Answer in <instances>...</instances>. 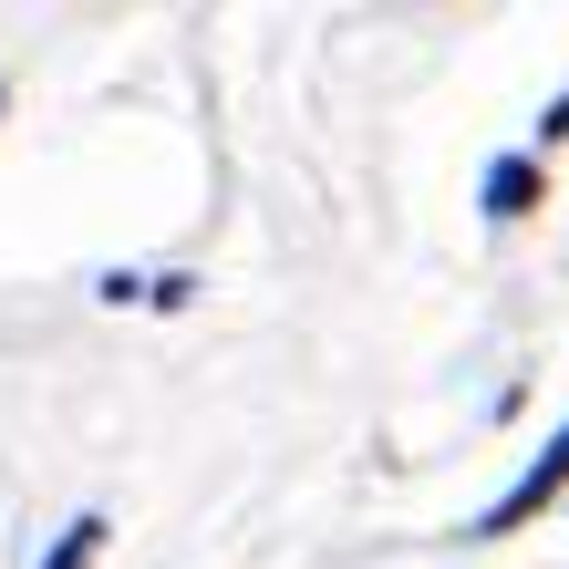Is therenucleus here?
Masks as SVG:
<instances>
[{
    "mask_svg": "<svg viewBox=\"0 0 569 569\" xmlns=\"http://www.w3.org/2000/svg\"><path fill=\"white\" fill-rule=\"evenodd\" d=\"M559 487H569V425H559L549 446H539V456L518 466V487H508V497H497V508L477 518V539H508V528H518L528 508H539V497H559Z\"/></svg>",
    "mask_w": 569,
    "mask_h": 569,
    "instance_id": "1",
    "label": "nucleus"
},
{
    "mask_svg": "<svg viewBox=\"0 0 569 569\" xmlns=\"http://www.w3.org/2000/svg\"><path fill=\"white\" fill-rule=\"evenodd\" d=\"M528 197H539V166H528V156H497L487 166V218H518Z\"/></svg>",
    "mask_w": 569,
    "mask_h": 569,
    "instance_id": "2",
    "label": "nucleus"
},
{
    "mask_svg": "<svg viewBox=\"0 0 569 569\" xmlns=\"http://www.w3.org/2000/svg\"><path fill=\"white\" fill-rule=\"evenodd\" d=\"M0 104H11V83H0Z\"/></svg>",
    "mask_w": 569,
    "mask_h": 569,
    "instance_id": "4",
    "label": "nucleus"
},
{
    "mask_svg": "<svg viewBox=\"0 0 569 569\" xmlns=\"http://www.w3.org/2000/svg\"><path fill=\"white\" fill-rule=\"evenodd\" d=\"M93 549H104V518L83 508V518H73V528L52 539V559H42V569H93Z\"/></svg>",
    "mask_w": 569,
    "mask_h": 569,
    "instance_id": "3",
    "label": "nucleus"
}]
</instances>
